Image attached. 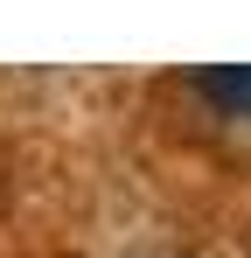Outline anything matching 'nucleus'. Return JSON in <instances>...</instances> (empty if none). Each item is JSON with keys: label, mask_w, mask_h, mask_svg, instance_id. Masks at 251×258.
Masks as SVG:
<instances>
[{"label": "nucleus", "mask_w": 251, "mask_h": 258, "mask_svg": "<svg viewBox=\"0 0 251 258\" xmlns=\"http://www.w3.org/2000/svg\"><path fill=\"white\" fill-rule=\"evenodd\" d=\"M196 91H203L216 112L251 119V63H216V70H196Z\"/></svg>", "instance_id": "nucleus-1"}]
</instances>
